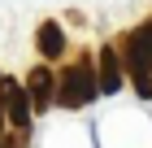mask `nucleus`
Here are the masks:
<instances>
[{
	"mask_svg": "<svg viewBox=\"0 0 152 148\" xmlns=\"http://www.w3.org/2000/svg\"><path fill=\"white\" fill-rule=\"evenodd\" d=\"M26 91H31V100H35L39 109H44V105H52V70L39 66L35 74H31V87H26Z\"/></svg>",
	"mask_w": 152,
	"mask_h": 148,
	"instance_id": "nucleus-5",
	"label": "nucleus"
},
{
	"mask_svg": "<svg viewBox=\"0 0 152 148\" xmlns=\"http://www.w3.org/2000/svg\"><path fill=\"white\" fill-rule=\"evenodd\" d=\"M0 105L9 109V122L26 131V122H31V105H35V100H31V91H22L13 79H0Z\"/></svg>",
	"mask_w": 152,
	"mask_h": 148,
	"instance_id": "nucleus-2",
	"label": "nucleus"
},
{
	"mask_svg": "<svg viewBox=\"0 0 152 148\" xmlns=\"http://www.w3.org/2000/svg\"><path fill=\"white\" fill-rule=\"evenodd\" d=\"M122 87V70H117V52L100 48V91H117Z\"/></svg>",
	"mask_w": 152,
	"mask_h": 148,
	"instance_id": "nucleus-4",
	"label": "nucleus"
},
{
	"mask_svg": "<svg viewBox=\"0 0 152 148\" xmlns=\"http://www.w3.org/2000/svg\"><path fill=\"white\" fill-rule=\"evenodd\" d=\"M126 61H130L126 70H130V79H135V91L148 100V96H152V66H148V57L139 52V44H135V39L126 44Z\"/></svg>",
	"mask_w": 152,
	"mask_h": 148,
	"instance_id": "nucleus-3",
	"label": "nucleus"
},
{
	"mask_svg": "<svg viewBox=\"0 0 152 148\" xmlns=\"http://www.w3.org/2000/svg\"><path fill=\"white\" fill-rule=\"evenodd\" d=\"M130 39L139 44V52H143V57H148V66H152V26H139V31L130 35Z\"/></svg>",
	"mask_w": 152,
	"mask_h": 148,
	"instance_id": "nucleus-7",
	"label": "nucleus"
},
{
	"mask_svg": "<svg viewBox=\"0 0 152 148\" xmlns=\"http://www.w3.org/2000/svg\"><path fill=\"white\" fill-rule=\"evenodd\" d=\"M61 48H65V35H61V26H57V22H44V26H39V52L52 61Z\"/></svg>",
	"mask_w": 152,
	"mask_h": 148,
	"instance_id": "nucleus-6",
	"label": "nucleus"
},
{
	"mask_svg": "<svg viewBox=\"0 0 152 148\" xmlns=\"http://www.w3.org/2000/svg\"><path fill=\"white\" fill-rule=\"evenodd\" d=\"M0 126H4V105H0Z\"/></svg>",
	"mask_w": 152,
	"mask_h": 148,
	"instance_id": "nucleus-8",
	"label": "nucleus"
},
{
	"mask_svg": "<svg viewBox=\"0 0 152 148\" xmlns=\"http://www.w3.org/2000/svg\"><path fill=\"white\" fill-rule=\"evenodd\" d=\"M96 91H100V79L91 74L87 61H78V66H70L65 74H61V105H65V109H83V105H91Z\"/></svg>",
	"mask_w": 152,
	"mask_h": 148,
	"instance_id": "nucleus-1",
	"label": "nucleus"
}]
</instances>
